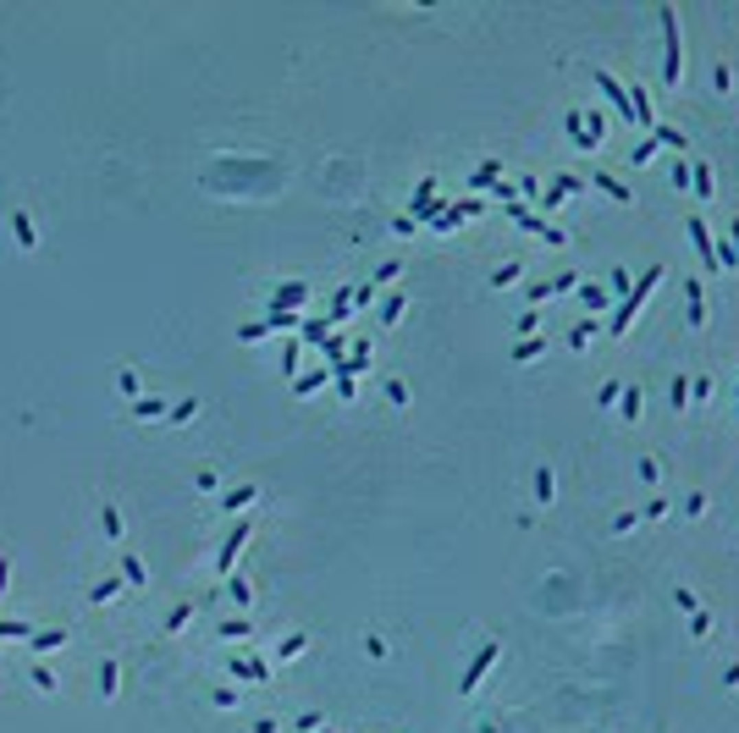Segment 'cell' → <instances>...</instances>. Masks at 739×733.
Returning <instances> with one entry per match:
<instances>
[{"mask_svg":"<svg viewBox=\"0 0 739 733\" xmlns=\"http://www.w3.org/2000/svg\"><path fill=\"white\" fill-rule=\"evenodd\" d=\"M662 34H668V61H662V83H668V89H679V78H684V56H679V12H668V6H662Z\"/></svg>","mask_w":739,"mask_h":733,"instance_id":"obj_1","label":"cell"},{"mask_svg":"<svg viewBox=\"0 0 739 733\" xmlns=\"http://www.w3.org/2000/svg\"><path fill=\"white\" fill-rule=\"evenodd\" d=\"M657 281H662V270H646V276H640V287H635V298H624V309L613 314V325H607V331H629V320H635V309H640V303L651 298V287H657Z\"/></svg>","mask_w":739,"mask_h":733,"instance_id":"obj_2","label":"cell"},{"mask_svg":"<svg viewBox=\"0 0 739 733\" xmlns=\"http://www.w3.org/2000/svg\"><path fill=\"white\" fill-rule=\"evenodd\" d=\"M497 651H502V645H486V651H480V656H475V667H469V678H464V695H469V689H475V684H480V678H486V667H491V662H497Z\"/></svg>","mask_w":739,"mask_h":733,"instance_id":"obj_3","label":"cell"},{"mask_svg":"<svg viewBox=\"0 0 739 733\" xmlns=\"http://www.w3.org/2000/svg\"><path fill=\"white\" fill-rule=\"evenodd\" d=\"M519 270H524L519 259H508V265H497V276H491V287H513V281H519Z\"/></svg>","mask_w":739,"mask_h":733,"instance_id":"obj_4","label":"cell"},{"mask_svg":"<svg viewBox=\"0 0 739 733\" xmlns=\"http://www.w3.org/2000/svg\"><path fill=\"white\" fill-rule=\"evenodd\" d=\"M684 292H690V325H701V320H706V309H701V281H684Z\"/></svg>","mask_w":739,"mask_h":733,"instance_id":"obj_5","label":"cell"},{"mask_svg":"<svg viewBox=\"0 0 739 733\" xmlns=\"http://www.w3.org/2000/svg\"><path fill=\"white\" fill-rule=\"evenodd\" d=\"M596 188H602V194H613L618 205H629V199H635V194H624V188H618V182H613L607 171H596Z\"/></svg>","mask_w":739,"mask_h":733,"instance_id":"obj_6","label":"cell"},{"mask_svg":"<svg viewBox=\"0 0 739 733\" xmlns=\"http://www.w3.org/2000/svg\"><path fill=\"white\" fill-rule=\"evenodd\" d=\"M640 408H646V397H640V386H629L624 392V419H640Z\"/></svg>","mask_w":739,"mask_h":733,"instance_id":"obj_7","label":"cell"},{"mask_svg":"<svg viewBox=\"0 0 739 733\" xmlns=\"http://www.w3.org/2000/svg\"><path fill=\"white\" fill-rule=\"evenodd\" d=\"M668 397H673V414H684V403H690V381H684V375H679V381H673V392H668Z\"/></svg>","mask_w":739,"mask_h":733,"instance_id":"obj_8","label":"cell"},{"mask_svg":"<svg viewBox=\"0 0 739 733\" xmlns=\"http://www.w3.org/2000/svg\"><path fill=\"white\" fill-rule=\"evenodd\" d=\"M552 491H558V485H552V469H541V474H535V496L552 502Z\"/></svg>","mask_w":739,"mask_h":733,"instance_id":"obj_9","label":"cell"},{"mask_svg":"<svg viewBox=\"0 0 739 733\" xmlns=\"http://www.w3.org/2000/svg\"><path fill=\"white\" fill-rule=\"evenodd\" d=\"M690 182H695V194H701V199H712V171H706V165H701Z\"/></svg>","mask_w":739,"mask_h":733,"instance_id":"obj_10","label":"cell"}]
</instances>
